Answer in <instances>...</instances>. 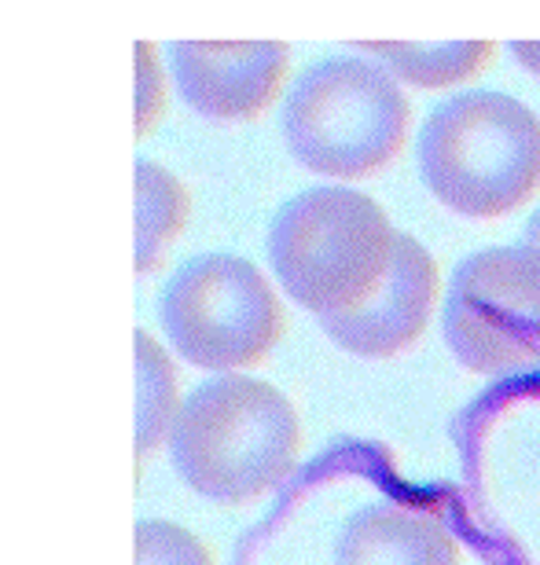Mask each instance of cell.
Returning <instances> with one entry per match:
<instances>
[{"label":"cell","instance_id":"12","mask_svg":"<svg viewBox=\"0 0 540 565\" xmlns=\"http://www.w3.org/2000/svg\"><path fill=\"white\" fill-rule=\"evenodd\" d=\"M137 456L155 451L170 440L180 404H177V371L166 349L151 334L137 331Z\"/></svg>","mask_w":540,"mask_h":565},{"label":"cell","instance_id":"6","mask_svg":"<svg viewBox=\"0 0 540 565\" xmlns=\"http://www.w3.org/2000/svg\"><path fill=\"white\" fill-rule=\"evenodd\" d=\"M442 327L453 356L475 375L540 371V257L526 246L464 257L448 282Z\"/></svg>","mask_w":540,"mask_h":565},{"label":"cell","instance_id":"14","mask_svg":"<svg viewBox=\"0 0 540 565\" xmlns=\"http://www.w3.org/2000/svg\"><path fill=\"white\" fill-rule=\"evenodd\" d=\"M137 77H140V93H137V132H148L155 115L162 107V77H159V63H155V49L151 44H137Z\"/></svg>","mask_w":540,"mask_h":565},{"label":"cell","instance_id":"13","mask_svg":"<svg viewBox=\"0 0 540 565\" xmlns=\"http://www.w3.org/2000/svg\"><path fill=\"white\" fill-rule=\"evenodd\" d=\"M137 565H213L210 551L173 522L137 525Z\"/></svg>","mask_w":540,"mask_h":565},{"label":"cell","instance_id":"11","mask_svg":"<svg viewBox=\"0 0 540 565\" xmlns=\"http://www.w3.org/2000/svg\"><path fill=\"white\" fill-rule=\"evenodd\" d=\"M188 221V191L159 162H137V273H155Z\"/></svg>","mask_w":540,"mask_h":565},{"label":"cell","instance_id":"5","mask_svg":"<svg viewBox=\"0 0 540 565\" xmlns=\"http://www.w3.org/2000/svg\"><path fill=\"white\" fill-rule=\"evenodd\" d=\"M159 316L180 356L210 371L251 367L284 331V305L262 268L235 254L191 257L166 282Z\"/></svg>","mask_w":540,"mask_h":565},{"label":"cell","instance_id":"3","mask_svg":"<svg viewBox=\"0 0 540 565\" xmlns=\"http://www.w3.org/2000/svg\"><path fill=\"white\" fill-rule=\"evenodd\" d=\"M398 232L379 202L350 188H309L279 206L268 228V262L301 309L350 312L379 287Z\"/></svg>","mask_w":540,"mask_h":565},{"label":"cell","instance_id":"7","mask_svg":"<svg viewBox=\"0 0 540 565\" xmlns=\"http://www.w3.org/2000/svg\"><path fill=\"white\" fill-rule=\"evenodd\" d=\"M177 93L218 121L257 118L287 82L284 41H177L170 49Z\"/></svg>","mask_w":540,"mask_h":565},{"label":"cell","instance_id":"8","mask_svg":"<svg viewBox=\"0 0 540 565\" xmlns=\"http://www.w3.org/2000/svg\"><path fill=\"white\" fill-rule=\"evenodd\" d=\"M437 301V265L420 239L398 232L387 276L350 312L324 316L320 327L353 356L382 360L409 349L423 334Z\"/></svg>","mask_w":540,"mask_h":565},{"label":"cell","instance_id":"10","mask_svg":"<svg viewBox=\"0 0 540 565\" xmlns=\"http://www.w3.org/2000/svg\"><path fill=\"white\" fill-rule=\"evenodd\" d=\"M364 52L379 55L390 74L404 77L420 88H445L475 77L486 66L493 44L489 41H445V44H415V41H364Z\"/></svg>","mask_w":540,"mask_h":565},{"label":"cell","instance_id":"2","mask_svg":"<svg viewBox=\"0 0 540 565\" xmlns=\"http://www.w3.org/2000/svg\"><path fill=\"white\" fill-rule=\"evenodd\" d=\"M420 173L442 206L500 217L540 188V118L515 96L464 93L420 129Z\"/></svg>","mask_w":540,"mask_h":565},{"label":"cell","instance_id":"15","mask_svg":"<svg viewBox=\"0 0 540 565\" xmlns=\"http://www.w3.org/2000/svg\"><path fill=\"white\" fill-rule=\"evenodd\" d=\"M511 52L526 71L540 74V41H511Z\"/></svg>","mask_w":540,"mask_h":565},{"label":"cell","instance_id":"4","mask_svg":"<svg viewBox=\"0 0 540 565\" xmlns=\"http://www.w3.org/2000/svg\"><path fill=\"white\" fill-rule=\"evenodd\" d=\"M412 107L398 77L379 63H313L284 104L287 151L309 173L360 180L379 173L409 140Z\"/></svg>","mask_w":540,"mask_h":565},{"label":"cell","instance_id":"9","mask_svg":"<svg viewBox=\"0 0 540 565\" xmlns=\"http://www.w3.org/2000/svg\"><path fill=\"white\" fill-rule=\"evenodd\" d=\"M335 565H456V540L434 514L375 503L342 525Z\"/></svg>","mask_w":540,"mask_h":565},{"label":"cell","instance_id":"16","mask_svg":"<svg viewBox=\"0 0 540 565\" xmlns=\"http://www.w3.org/2000/svg\"><path fill=\"white\" fill-rule=\"evenodd\" d=\"M519 246H526V250H533L537 257H540V210L530 217V224H526V232H522V243Z\"/></svg>","mask_w":540,"mask_h":565},{"label":"cell","instance_id":"1","mask_svg":"<svg viewBox=\"0 0 540 565\" xmlns=\"http://www.w3.org/2000/svg\"><path fill=\"white\" fill-rule=\"evenodd\" d=\"M298 440V415L284 393L262 379L224 375L188 393L170 451L177 473L199 495L240 507L287 478Z\"/></svg>","mask_w":540,"mask_h":565}]
</instances>
